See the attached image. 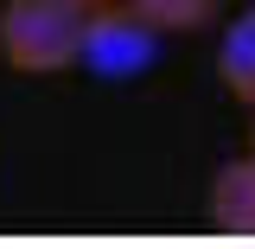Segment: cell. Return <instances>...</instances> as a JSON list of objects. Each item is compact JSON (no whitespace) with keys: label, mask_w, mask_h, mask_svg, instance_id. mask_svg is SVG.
I'll use <instances>...</instances> for the list:
<instances>
[{"label":"cell","mask_w":255,"mask_h":249,"mask_svg":"<svg viewBox=\"0 0 255 249\" xmlns=\"http://www.w3.org/2000/svg\"><path fill=\"white\" fill-rule=\"evenodd\" d=\"M90 45V0H0V64L19 77H64Z\"/></svg>","instance_id":"6da1fadb"},{"label":"cell","mask_w":255,"mask_h":249,"mask_svg":"<svg viewBox=\"0 0 255 249\" xmlns=\"http://www.w3.org/2000/svg\"><path fill=\"white\" fill-rule=\"evenodd\" d=\"M159 32L134 13V6H109V0H96L90 6V45H83V64L90 70H102V77H134L140 64L153 58Z\"/></svg>","instance_id":"7a4b0ae2"},{"label":"cell","mask_w":255,"mask_h":249,"mask_svg":"<svg viewBox=\"0 0 255 249\" xmlns=\"http://www.w3.org/2000/svg\"><path fill=\"white\" fill-rule=\"evenodd\" d=\"M204 211H211V224H217L223 237H255V154L217 166Z\"/></svg>","instance_id":"3957f363"},{"label":"cell","mask_w":255,"mask_h":249,"mask_svg":"<svg viewBox=\"0 0 255 249\" xmlns=\"http://www.w3.org/2000/svg\"><path fill=\"white\" fill-rule=\"evenodd\" d=\"M217 83L230 102L255 109V6H243L217 38Z\"/></svg>","instance_id":"277c9868"},{"label":"cell","mask_w":255,"mask_h":249,"mask_svg":"<svg viewBox=\"0 0 255 249\" xmlns=\"http://www.w3.org/2000/svg\"><path fill=\"white\" fill-rule=\"evenodd\" d=\"M147 26L159 32V38H179V32H204V26H217L223 19V0H128Z\"/></svg>","instance_id":"5b68a950"},{"label":"cell","mask_w":255,"mask_h":249,"mask_svg":"<svg viewBox=\"0 0 255 249\" xmlns=\"http://www.w3.org/2000/svg\"><path fill=\"white\" fill-rule=\"evenodd\" d=\"M249 154H255V134H249Z\"/></svg>","instance_id":"8992f818"},{"label":"cell","mask_w":255,"mask_h":249,"mask_svg":"<svg viewBox=\"0 0 255 249\" xmlns=\"http://www.w3.org/2000/svg\"><path fill=\"white\" fill-rule=\"evenodd\" d=\"M90 6H96V0H90Z\"/></svg>","instance_id":"52a82bcc"}]
</instances>
